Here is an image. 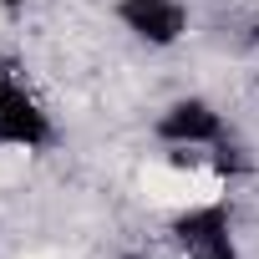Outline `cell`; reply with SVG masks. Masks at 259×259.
I'll list each match as a JSON object with an SVG mask.
<instances>
[{
	"mask_svg": "<svg viewBox=\"0 0 259 259\" xmlns=\"http://www.w3.org/2000/svg\"><path fill=\"white\" fill-rule=\"evenodd\" d=\"M153 133H158L163 143H173V148H219V143H224V117H219L203 97H183V102H173V107L158 117Z\"/></svg>",
	"mask_w": 259,
	"mask_h": 259,
	"instance_id": "3957f363",
	"label": "cell"
},
{
	"mask_svg": "<svg viewBox=\"0 0 259 259\" xmlns=\"http://www.w3.org/2000/svg\"><path fill=\"white\" fill-rule=\"evenodd\" d=\"M173 239L188 259H239L234 254V224L224 203H203L173 219Z\"/></svg>",
	"mask_w": 259,
	"mask_h": 259,
	"instance_id": "6da1fadb",
	"label": "cell"
},
{
	"mask_svg": "<svg viewBox=\"0 0 259 259\" xmlns=\"http://www.w3.org/2000/svg\"><path fill=\"white\" fill-rule=\"evenodd\" d=\"M0 143H6V148H26V153L51 143V117L11 76H0Z\"/></svg>",
	"mask_w": 259,
	"mask_h": 259,
	"instance_id": "7a4b0ae2",
	"label": "cell"
},
{
	"mask_svg": "<svg viewBox=\"0 0 259 259\" xmlns=\"http://www.w3.org/2000/svg\"><path fill=\"white\" fill-rule=\"evenodd\" d=\"M117 21L148 46H173L188 26L178 0H117Z\"/></svg>",
	"mask_w": 259,
	"mask_h": 259,
	"instance_id": "277c9868",
	"label": "cell"
},
{
	"mask_svg": "<svg viewBox=\"0 0 259 259\" xmlns=\"http://www.w3.org/2000/svg\"><path fill=\"white\" fill-rule=\"evenodd\" d=\"M122 259H138V254H122Z\"/></svg>",
	"mask_w": 259,
	"mask_h": 259,
	"instance_id": "5b68a950",
	"label": "cell"
}]
</instances>
